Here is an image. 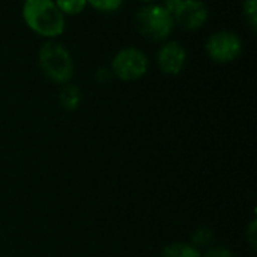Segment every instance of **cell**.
I'll return each instance as SVG.
<instances>
[{
	"label": "cell",
	"instance_id": "e0dca14e",
	"mask_svg": "<svg viewBox=\"0 0 257 257\" xmlns=\"http://www.w3.org/2000/svg\"><path fill=\"white\" fill-rule=\"evenodd\" d=\"M140 2H143L145 5H148V3H155L157 0H140Z\"/></svg>",
	"mask_w": 257,
	"mask_h": 257
},
{
	"label": "cell",
	"instance_id": "52a82bcc",
	"mask_svg": "<svg viewBox=\"0 0 257 257\" xmlns=\"http://www.w3.org/2000/svg\"><path fill=\"white\" fill-rule=\"evenodd\" d=\"M157 63L164 74L178 75L187 63V51L178 41H167L157 54Z\"/></svg>",
	"mask_w": 257,
	"mask_h": 257
},
{
	"label": "cell",
	"instance_id": "7a4b0ae2",
	"mask_svg": "<svg viewBox=\"0 0 257 257\" xmlns=\"http://www.w3.org/2000/svg\"><path fill=\"white\" fill-rule=\"evenodd\" d=\"M42 72L57 84H68L74 75V60L69 50L54 39L42 44L38 53Z\"/></svg>",
	"mask_w": 257,
	"mask_h": 257
},
{
	"label": "cell",
	"instance_id": "8fae6325",
	"mask_svg": "<svg viewBox=\"0 0 257 257\" xmlns=\"http://www.w3.org/2000/svg\"><path fill=\"white\" fill-rule=\"evenodd\" d=\"M125 0H87V5L99 12H114L122 8Z\"/></svg>",
	"mask_w": 257,
	"mask_h": 257
},
{
	"label": "cell",
	"instance_id": "9c48e42d",
	"mask_svg": "<svg viewBox=\"0 0 257 257\" xmlns=\"http://www.w3.org/2000/svg\"><path fill=\"white\" fill-rule=\"evenodd\" d=\"M54 3L65 17L66 15H78L87 6V0H54Z\"/></svg>",
	"mask_w": 257,
	"mask_h": 257
},
{
	"label": "cell",
	"instance_id": "2e32d148",
	"mask_svg": "<svg viewBox=\"0 0 257 257\" xmlns=\"http://www.w3.org/2000/svg\"><path fill=\"white\" fill-rule=\"evenodd\" d=\"M181 3H182V0H163V3H160V5L163 8H166L170 14H173Z\"/></svg>",
	"mask_w": 257,
	"mask_h": 257
},
{
	"label": "cell",
	"instance_id": "277c9868",
	"mask_svg": "<svg viewBox=\"0 0 257 257\" xmlns=\"http://www.w3.org/2000/svg\"><path fill=\"white\" fill-rule=\"evenodd\" d=\"M149 69V59L137 47H126L116 53L111 60V72L122 81H136Z\"/></svg>",
	"mask_w": 257,
	"mask_h": 257
},
{
	"label": "cell",
	"instance_id": "4fadbf2b",
	"mask_svg": "<svg viewBox=\"0 0 257 257\" xmlns=\"http://www.w3.org/2000/svg\"><path fill=\"white\" fill-rule=\"evenodd\" d=\"M212 242V232L208 227H200L196 230L193 236V245L199 247H206Z\"/></svg>",
	"mask_w": 257,
	"mask_h": 257
},
{
	"label": "cell",
	"instance_id": "5bb4252c",
	"mask_svg": "<svg viewBox=\"0 0 257 257\" xmlns=\"http://www.w3.org/2000/svg\"><path fill=\"white\" fill-rule=\"evenodd\" d=\"M202 257H235L233 253L227 248V247H221V245H215L211 247L209 250H206Z\"/></svg>",
	"mask_w": 257,
	"mask_h": 257
},
{
	"label": "cell",
	"instance_id": "30bf717a",
	"mask_svg": "<svg viewBox=\"0 0 257 257\" xmlns=\"http://www.w3.org/2000/svg\"><path fill=\"white\" fill-rule=\"evenodd\" d=\"M60 104L68 110H74L80 104L78 87H75L72 84H65V89L60 93Z\"/></svg>",
	"mask_w": 257,
	"mask_h": 257
},
{
	"label": "cell",
	"instance_id": "8992f818",
	"mask_svg": "<svg viewBox=\"0 0 257 257\" xmlns=\"http://www.w3.org/2000/svg\"><path fill=\"white\" fill-rule=\"evenodd\" d=\"M172 15L175 26L193 32L205 26L208 20V8L202 0H182Z\"/></svg>",
	"mask_w": 257,
	"mask_h": 257
},
{
	"label": "cell",
	"instance_id": "6da1fadb",
	"mask_svg": "<svg viewBox=\"0 0 257 257\" xmlns=\"http://www.w3.org/2000/svg\"><path fill=\"white\" fill-rule=\"evenodd\" d=\"M23 20L33 33L47 39L59 38L66 27V18L54 0H24Z\"/></svg>",
	"mask_w": 257,
	"mask_h": 257
},
{
	"label": "cell",
	"instance_id": "9a60e30c",
	"mask_svg": "<svg viewBox=\"0 0 257 257\" xmlns=\"http://www.w3.org/2000/svg\"><path fill=\"white\" fill-rule=\"evenodd\" d=\"M247 239L248 242L251 244L253 248H256V242H257V233H256V220H253L248 226V230H247Z\"/></svg>",
	"mask_w": 257,
	"mask_h": 257
},
{
	"label": "cell",
	"instance_id": "ba28073f",
	"mask_svg": "<svg viewBox=\"0 0 257 257\" xmlns=\"http://www.w3.org/2000/svg\"><path fill=\"white\" fill-rule=\"evenodd\" d=\"M161 257H202L200 250L187 242H173L161 251Z\"/></svg>",
	"mask_w": 257,
	"mask_h": 257
},
{
	"label": "cell",
	"instance_id": "5b68a950",
	"mask_svg": "<svg viewBox=\"0 0 257 257\" xmlns=\"http://www.w3.org/2000/svg\"><path fill=\"white\" fill-rule=\"evenodd\" d=\"M205 50L217 63H230L236 60L242 53V41L241 38L230 30H218L212 33L206 44Z\"/></svg>",
	"mask_w": 257,
	"mask_h": 257
},
{
	"label": "cell",
	"instance_id": "3957f363",
	"mask_svg": "<svg viewBox=\"0 0 257 257\" xmlns=\"http://www.w3.org/2000/svg\"><path fill=\"white\" fill-rule=\"evenodd\" d=\"M136 27L142 36L154 42H164L175 30L173 15L160 3H148L136 14Z\"/></svg>",
	"mask_w": 257,
	"mask_h": 257
},
{
	"label": "cell",
	"instance_id": "7c38bea8",
	"mask_svg": "<svg viewBox=\"0 0 257 257\" xmlns=\"http://www.w3.org/2000/svg\"><path fill=\"white\" fill-rule=\"evenodd\" d=\"M244 15L251 26L253 30L257 29V0H245L244 2Z\"/></svg>",
	"mask_w": 257,
	"mask_h": 257
}]
</instances>
